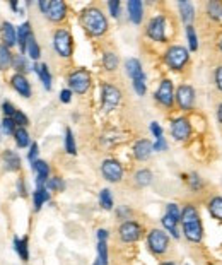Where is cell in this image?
<instances>
[{"label": "cell", "mask_w": 222, "mask_h": 265, "mask_svg": "<svg viewBox=\"0 0 222 265\" xmlns=\"http://www.w3.org/2000/svg\"><path fill=\"white\" fill-rule=\"evenodd\" d=\"M80 22H82V28L91 36H103L108 31V21L98 7H89V9L84 10L82 16H80Z\"/></svg>", "instance_id": "1"}, {"label": "cell", "mask_w": 222, "mask_h": 265, "mask_svg": "<svg viewBox=\"0 0 222 265\" xmlns=\"http://www.w3.org/2000/svg\"><path fill=\"white\" fill-rule=\"evenodd\" d=\"M188 60H190L188 50L181 47V45H173L164 53V62L173 70H183L186 67V64H188Z\"/></svg>", "instance_id": "2"}, {"label": "cell", "mask_w": 222, "mask_h": 265, "mask_svg": "<svg viewBox=\"0 0 222 265\" xmlns=\"http://www.w3.org/2000/svg\"><path fill=\"white\" fill-rule=\"evenodd\" d=\"M53 47L56 53L63 59H68L74 52V41H72V34L67 29H58L53 34Z\"/></svg>", "instance_id": "3"}, {"label": "cell", "mask_w": 222, "mask_h": 265, "mask_svg": "<svg viewBox=\"0 0 222 265\" xmlns=\"http://www.w3.org/2000/svg\"><path fill=\"white\" fill-rule=\"evenodd\" d=\"M147 245L154 255H164L169 248V238L163 229H152L147 236Z\"/></svg>", "instance_id": "4"}, {"label": "cell", "mask_w": 222, "mask_h": 265, "mask_svg": "<svg viewBox=\"0 0 222 265\" xmlns=\"http://www.w3.org/2000/svg\"><path fill=\"white\" fill-rule=\"evenodd\" d=\"M68 86H70V89L77 94L87 93V89H89V86H91V74L86 68H77V70H74L68 75Z\"/></svg>", "instance_id": "5"}, {"label": "cell", "mask_w": 222, "mask_h": 265, "mask_svg": "<svg viewBox=\"0 0 222 265\" xmlns=\"http://www.w3.org/2000/svg\"><path fill=\"white\" fill-rule=\"evenodd\" d=\"M118 233H120V238H121V241H123V243H135V241L140 240L144 229H142V226H140L139 222L125 221L123 224L120 226Z\"/></svg>", "instance_id": "6"}, {"label": "cell", "mask_w": 222, "mask_h": 265, "mask_svg": "<svg viewBox=\"0 0 222 265\" xmlns=\"http://www.w3.org/2000/svg\"><path fill=\"white\" fill-rule=\"evenodd\" d=\"M147 36L154 41L164 43L167 40L166 38V17L164 16H156L149 21L147 24Z\"/></svg>", "instance_id": "7"}, {"label": "cell", "mask_w": 222, "mask_h": 265, "mask_svg": "<svg viewBox=\"0 0 222 265\" xmlns=\"http://www.w3.org/2000/svg\"><path fill=\"white\" fill-rule=\"evenodd\" d=\"M174 98H176V93H174L173 82H171L169 79L161 80L158 91H156V99H158V101L164 106V108H171V106H173Z\"/></svg>", "instance_id": "8"}, {"label": "cell", "mask_w": 222, "mask_h": 265, "mask_svg": "<svg viewBox=\"0 0 222 265\" xmlns=\"http://www.w3.org/2000/svg\"><path fill=\"white\" fill-rule=\"evenodd\" d=\"M101 96H103V108L105 110H113L120 105L121 101V91L118 87L111 86V84H103L101 87Z\"/></svg>", "instance_id": "9"}, {"label": "cell", "mask_w": 222, "mask_h": 265, "mask_svg": "<svg viewBox=\"0 0 222 265\" xmlns=\"http://www.w3.org/2000/svg\"><path fill=\"white\" fill-rule=\"evenodd\" d=\"M176 103L183 111H190L195 105V91L193 87L188 84H181V86L176 89Z\"/></svg>", "instance_id": "10"}, {"label": "cell", "mask_w": 222, "mask_h": 265, "mask_svg": "<svg viewBox=\"0 0 222 265\" xmlns=\"http://www.w3.org/2000/svg\"><path fill=\"white\" fill-rule=\"evenodd\" d=\"M101 173L111 183H118L123 178V168H121V164L114 159H106L105 163L101 164Z\"/></svg>", "instance_id": "11"}, {"label": "cell", "mask_w": 222, "mask_h": 265, "mask_svg": "<svg viewBox=\"0 0 222 265\" xmlns=\"http://www.w3.org/2000/svg\"><path fill=\"white\" fill-rule=\"evenodd\" d=\"M171 135L179 142L188 140L191 135V125H190L188 118H185V117L176 118L173 124H171Z\"/></svg>", "instance_id": "12"}, {"label": "cell", "mask_w": 222, "mask_h": 265, "mask_svg": "<svg viewBox=\"0 0 222 265\" xmlns=\"http://www.w3.org/2000/svg\"><path fill=\"white\" fill-rule=\"evenodd\" d=\"M183 234L185 238L191 243H200L204 240V226H202V221H191L183 224Z\"/></svg>", "instance_id": "13"}, {"label": "cell", "mask_w": 222, "mask_h": 265, "mask_svg": "<svg viewBox=\"0 0 222 265\" xmlns=\"http://www.w3.org/2000/svg\"><path fill=\"white\" fill-rule=\"evenodd\" d=\"M65 14H67V5H65V2H62V0H53V2H50L48 12H47L50 21L60 22L65 17Z\"/></svg>", "instance_id": "14"}, {"label": "cell", "mask_w": 222, "mask_h": 265, "mask_svg": "<svg viewBox=\"0 0 222 265\" xmlns=\"http://www.w3.org/2000/svg\"><path fill=\"white\" fill-rule=\"evenodd\" d=\"M152 151H154V145L151 144L147 139H140L135 142V145H133V154L139 161H145L149 159L152 154Z\"/></svg>", "instance_id": "15"}, {"label": "cell", "mask_w": 222, "mask_h": 265, "mask_svg": "<svg viewBox=\"0 0 222 265\" xmlns=\"http://www.w3.org/2000/svg\"><path fill=\"white\" fill-rule=\"evenodd\" d=\"M127 9H128V17L133 24H140L144 17V5L140 0H128L127 3Z\"/></svg>", "instance_id": "16"}, {"label": "cell", "mask_w": 222, "mask_h": 265, "mask_svg": "<svg viewBox=\"0 0 222 265\" xmlns=\"http://www.w3.org/2000/svg\"><path fill=\"white\" fill-rule=\"evenodd\" d=\"M125 68H127V74L130 75L132 82L145 79L144 70H142V65H140V62L137 59H128L127 62H125Z\"/></svg>", "instance_id": "17"}, {"label": "cell", "mask_w": 222, "mask_h": 265, "mask_svg": "<svg viewBox=\"0 0 222 265\" xmlns=\"http://www.w3.org/2000/svg\"><path fill=\"white\" fill-rule=\"evenodd\" d=\"M12 87L21 96H24V98H29V96H31V86H29L28 79L22 74H16L12 77Z\"/></svg>", "instance_id": "18"}, {"label": "cell", "mask_w": 222, "mask_h": 265, "mask_svg": "<svg viewBox=\"0 0 222 265\" xmlns=\"http://www.w3.org/2000/svg\"><path fill=\"white\" fill-rule=\"evenodd\" d=\"M2 40L7 48L14 47L17 43V31L14 29V26L10 22H3L2 24Z\"/></svg>", "instance_id": "19"}, {"label": "cell", "mask_w": 222, "mask_h": 265, "mask_svg": "<svg viewBox=\"0 0 222 265\" xmlns=\"http://www.w3.org/2000/svg\"><path fill=\"white\" fill-rule=\"evenodd\" d=\"M178 9H179V14H181L183 22H185L186 26H191V22H193V19H195L193 3H191V2H186V0H183V2L178 3Z\"/></svg>", "instance_id": "20"}, {"label": "cell", "mask_w": 222, "mask_h": 265, "mask_svg": "<svg viewBox=\"0 0 222 265\" xmlns=\"http://www.w3.org/2000/svg\"><path fill=\"white\" fill-rule=\"evenodd\" d=\"M31 26H29V22H24V24L19 26L17 29V43L19 47H21L22 52H26V45H28L29 38H31Z\"/></svg>", "instance_id": "21"}, {"label": "cell", "mask_w": 222, "mask_h": 265, "mask_svg": "<svg viewBox=\"0 0 222 265\" xmlns=\"http://www.w3.org/2000/svg\"><path fill=\"white\" fill-rule=\"evenodd\" d=\"M200 219V214H198V209L193 205V203H186L181 210V224H186V222L191 221H198Z\"/></svg>", "instance_id": "22"}, {"label": "cell", "mask_w": 222, "mask_h": 265, "mask_svg": "<svg viewBox=\"0 0 222 265\" xmlns=\"http://www.w3.org/2000/svg\"><path fill=\"white\" fill-rule=\"evenodd\" d=\"M34 72L40 75L41 82H43L45 89H52V75H50V68L47 64H41V65H34Z\"/></svg>", "instance_id": "23"}, {"label": "cell", "mask_w": 222, "mask_h": 265, "mask_svg": "<svg viewBox=\"0 0 222 265\" xmlns=\"http://www.w3.org/2000/svg\"><path fill=\"white\" fill-rule=\"evenodd\" d=\"M207 207H209L210 216L222 222V197H219V195H217V197H212L209 200V205Z\"/></svg>", "instance_id": "24"}, {"label": "cell", "mask_w": 222, "mask_h": 265, "mask_svg": "<svg viewBox=\"0 0 222 265\" xmlns=\"http://www.w3.org/2000/svg\"><path fill=\"white\" fill-rule=\"evenodd\" d=\"M207 14L212 21H222V2L219 0H210L207 3Z\"/></svg>", "instance_id": "25"}, {"label": "cell", "mask_w": 222, "mask_h": 265, "mask_svg": "<svg viewBox=\"0 0 222 265\" xmlns=\"http://www.w3.org/2000/svg\"><path fill=\"white\" fill-rule=\"evenodd\" d=\"M3 163H5V168L9 171H16L19 170V166H21V159H19V156L14 151H5V154H3Z\"/></svg>", "instance_id": "26"}, {"label": "cell", "mask_w": 222, "mask_h": 265, "mask_svg": "<svg viewBox=\"0 0 222 265\" xmlns=\"http://www.w3.org/2000/svg\"><path fill=\"white\" fill-rule=\"evenodd\" d=\"M33 199H34V209L40 210L41 205H43L45 202L50 200L48 188H36V192L33 194Z\"/></svg>", "instance_id": "27"}, {"label": "cell", "mask_w": 222, "mask_h": 265, "mask_svg": "<svg viewBox=\"0 0 222 265\" xmlns=\"http://www.w3.org/2000/svg\"><path fill=\"white\" fill-rule=\"evenodd\" d=\"M14 245H16V252L19 253V257H21V259L24 260V262H28V260H29L28 238H22V240L16 238V240H14Z\"/></svg>", "instance_id": "28"}, {"label": "cell", "mask_w": 222, "mask_h": 265, "mask_svg": "<svg viewBox=\"0 0 222 265\" xmlns=\"http://www.w3.org/2000/svg\"><path fill=\"white\" fill-rule=\"evenodd\" d=\"M152 182V173L149 170H139L135 173V183L139 187H147Z\"/></svg>", "instance_id": "29"}, {"label": "cell", "mask_w": 222, "mask_h": 265, "mask_svg": "<svg viewBox=\"0 0 222 265\" xmlns=\"http://www.w3.org/2000/svg\"><path fill=\"white\" fill-rule=\"evenodd\" d=\"M99 203H101V207L106 210L113 209V197H111V192L108 188H103V190L99 192Z\"/></svg>", "instance_id": "30"}, {"label": "cell", "mask_w": 222, "mask_h": 265, "mask_svg": "<svg viewBox=\"0 0 222 265\" xmlns=\"http://www.w3.org/2000/svg\"><path fill=\"white\" fill-rule=\"evenodd\" d=\"M10 64H12V55H10L9 48L5 45H0V68L5 70V68H9Z\"/></svg>", "instance_id": "31"}, {"label": "cell", "mask_w": 222, "mask_h": 265, "mask_svg": "<svg viewBox=\"0 0 222 265\" xmlns=\"http://www.w3.org/2000/svg\"><path fill=\"white\" fill-rule=\"evenodd\" d=\"M163 226L166 228V231L171 234V236L174 238V240H178L179 238V233H178V222L173 221L171 217H167V216H164L163 217Z\"/></svg>", "instance_id": "32"}, {"label": "cell", "mask_w": 222, "mask_h": 265, "mask_svg": "<svg viewBox=\"0 0 222 265\" xmlns=\"http://www.w3.org/2000/svg\"><path fill=\"white\" fill-rule=\"evenodd\" d=\"M103 65H105L106 70H110V72L114 70V68L118 67V57L111 52H106L105 55H103Z\"/></svg>", "instance_id": "33"}, {"label": "cell", "mask_w": 222, "mask_h": 265, "mask_svg": "<svg viewBox=\"0 0 222 265\" xmlns=\"http://www.w3.org/2000/svg\"><path fill=\"white\" fill-rule=\"evenodd\" d=\"M14 135H16V144L19 147H26V145H29V133L24 127H19Z\"/></svg>", "instance_id": "34"}, {"label": "cell", "mask_w": 222, "mask_h": 265, "mask_svg": "<svg viewBox=\"0 0 222 265\" xmlns=\"http://www.w3.org/2000/svg\"><path fill=\"white\" fill-rule=\"evenodd\" d=\"M186 40H188V47L191 52H197L198 50V38L197 31H195L193 26H186Z\"/></svg>", "instance_id": "35"}, {"label": "cell", "mask_w": 222, "mask_h": 265, "mask_svg": "<svg viewBox=\"0 0 222 265\" xmlns=\"http://www.w3.org/2000/svg\"><path fill=\"white\" fill-rule=\"evenodd\" d=\"M65 149H67L68 154H75L77 152V145H75L74 133H72L70 129L65 130Z\"/></svg>", "instance_id": "36"}, {"label": "cell", "mask_w": 222, "mask_h": 265, "mask_svg": "<svg viewBox=\"0 0 222 265\" xmlns=\"http://www.w3.org/2000/svg\"><path fill=\"white\" fill-rule=\"evenodd\" d=\"M26 52H28V55L31 57L33 60H38V59H40L41 50H40V47H38V43H36V40H34V36L29 38L28 45H26Z\"/></svg>", "instance_id": "37"}, {"label": "cell", "mask_w": 222, "mask_h": 265, "mask_svg": "<svg viewBox=\"0 0 222 265\" xmlns=\"http://www.w3.org/2000/svg\"><path fill=\"white\" fill-rule=\"evenodd\" d=\"M33 170L36 171V175L38 176H41V178H47L48 180V175H50V166L45 161H34L33 163Z\"/></svg>", "instance_id": "38"}, {"label": "cell", "mask_w": 222, "mask_h": 265, "mask_svg": "<svg viewBox=\"0 0 222 265\" xmlns=\"http://www.w3.org/2000/svg\"><path fill=\"white\" fill-rule=\"evenodd\" d=\"M166 216L171 217L176 222H179L181 221V210H179V207L176 205V203H167L166 205Z\"/></svg>", "instance_id": "39"}, {"label": "cell", "mask_w": 222, "mask_h": 265, "mask_svg": "<svg viewBox=\"0 0 222 265\" xmlns=\"http://www.w3.org/2000/svg\"><path fill=\"white\" fill-rule=\"evenodd\" d=\"M98 255L99 262L103 265H108V245H106V241H98Z\"/></svg>", "instance_id": "40"}, {"label": "cell", "mask_w": 222, "mask_h": 265, "mask_svg": "<svg viewBox=\"0 0 222 265\" xmlns=\"http://www.w3.org/2000/svg\"><path fill=\"white\" fill-rule=\"evenodd\" d=\"M188 185L193 192H198L202 188V185H204V182H202V178L197 175V173H191L190 178H188Z\"/></svg>", "instance_id": "41"}, {"label": "cell", "mask_w": 222, "mask_h": 265, "mask_svg": "<svg viewBox=\"0 0 222 265\" xmlns=\"http://www.w3.org/2000/svg\"><path fill=\"white\" fill-rule=\"evenodd\" d=\"M63 182H62V178H58V176H55V178H50L48 180V183H47V188L48 190H63Z\"/></svg>", "instance_id": "42"}, {"label": "cell", "mask_w": 222, "mask_h": 265, "mask_svg": "<svg viewBox=\"0 0 222 265\" xmlns=\"http://www.w3.org/2000/svg\"><path fill=\"white\" fill-rule=\"evenodd\" d=\"M12 64H14V68H17V70H28V62L24 60V57L22 55H17L16 59L12 60Z\"/></svg>", "instance_id": "43"}, {"label": "cell", "mask_w": 222, "mask_h": 265, "mask_svg": "<svg viewBox=\"0 0 222 265\" xmlns=\"http://www.w3.org/2000/svg\"><path fill=\"white\" fill-rule=\"evenodd\" d=\"M108 9L113 17L120 16V0H110L108 2Z\"/></svg>", "instance_id": "44"}, {"label": "cell", "mask_w": 222, "mask_h": 265, "mask_svg": "<svg viewBox=\"0 0 222 265\" xmlns=\"http://www.w3.org/2000/svg\"><path fill=\"white\" fill-rule=\"evenodd\" d=\"M12 120L16 122L17 125H21V127H26V125L29 124L28 117H26V115L22 113V111H16V115H14V117H12Z\"/></svg>", "instance_id": "45"}, {"label": "cell", "mask_w": 222, "mask_h": 265, "mask_svg": "<svg viewBox=\"0 0 222 265\" xmlns=\"http://www.w3.org/2000/svg\"><path fill=\"white\" fill-rule=\"evenodd\" d=\"M2 127H3V130H5V133H16V130H14L16 122H14L12 118H3Z\"/></svg>", "instance_id": "46"}, {"label": "cell", "mask_w": 222, "mask_h": 265, "mask_svg": "<svg viewBox=\"0 0 222 265\" xmlns=\"http://www.w3.org/2000/svg\"><path fill=\"white\" fill-rule=\"evenodd\" d=\"M2 110H3V115H7V118L9 117H14L16 115V108L12 106V103H9V101H3L2 103Z\"/></svg>", "instance_id": "47"}, {"label": "cell", "mask_w": 222, "mask_h": 265, "mask_svg": "<svg viewBox=\"0 0 222 265\" xmlns=\"http://www.w3.org/2000/svg\"><path fill=\"white\" fill-rule=\"evenodd\" d=\"M151 132L154 133L156 140L163 139V129H161V125L158 124V122H152V124H151Z\"/></svg>", "instance_id": "48"}, {"label": "cell", "mask_w": 222, "mask_h": 265, "mask_svg": "<svg viewBox=\"0 0 222 265\" xmlns=\"http://www.w3.org/2000/svg\"><path fill=\"white\" fill-rule=\"evenodd\" d=\"M216 86L222 93V65H219V67L216 68Z\"/></svg>", "instance_id": "49"}, {"label": "cell", "mask_w": 222, "mask_h": 265, "mask_svg": "<svg viewBox=\"0 0 222 265\" xmlns=\"http://www.w3.org/2000/svg\"><path fill=\"white\" fill-rule=\"evenodd\" d=\"M36 157H38V144H36V142H33L31 151H29V154H28V159L31 161V163H34V161H38Z\"/></svg>", "instance_id": "50"}, {"label": "cell", "mask_w": 222, "mask_h": 265, "mask_svg": "<svg viewBox=\"0 0 222 265\" xmlns=\"http://www.w3.org/2000/svg\"><path fill=\"white\" fill-rule=\"evenodd\" d=\"M72 99V91L70 89H63L62 93H60V101L62 103H70Z\"/></svg>", "instance_id": "51"}, {"label": "cell", "mask_w": 222, "mask_h": 265, "mask_svg": "<svg viewBox=\"0 0 222 265\" xmlns=\"http://www.w3.org/2000/svg\"><path fill=\"white\" fill-rule=\"evenodd\" d=\"M166 149H167V144H166V140H164V137H163V139H158V140H156L154 151H166Z\"/></svg>", "instance_id": "52"}, {"label": "cell", "mask_w": 222, "mask_h": 265, "mask_svg": "<svg viewBox=\"0 0 222 265\" xmlns=\"http://www.w3.org/2000/svg\"><path fill=\"white\" fill-rule=\"evenodd\" d=\"M108 240V231L106 229H98V241H106Z\"/></svg>", "instance_id": "53"}, {"label": "cell", "mask_w": 222, "mask_h": 265, "mask_svg": "<svg viewBox=\"0 0 222 265\" xmlns=\"http://www.w3.org/2000/svg\"><path fill=\"white\" fill-rule=\"evenodd\" d=\"M48 7H50V2H45V0H41V2H40V9H41V12L47 14V12H48Z\"/></svg>", "instance_id": "54"}, {"label": "cell", "mask_w": 222, "mask_h": 265, "mask_svg": "<svg viewBox=\"0 0 222 265\" xmlns=\"http://www.w3.org/2000/svg\"><path fill=\"white\" fill-rule=\"evenodd\" d=\"M17 187H19V190H21V195H26V188H24V183H22V182H19V183H17Z\"/></svg>", "instance_id": "55"}, {"label": "cell", "mask_w": 222, "mask_h": 265, "mask_svg": "<svg viewBox=\"0 0 222 265\" xmlns=\"http://www.w3.org/2000/svg\"><path fill=\"white\" fill-rule=\"evenodd\" d=\"M217 118H219V122L222 124V103L219 105V108H217Z\"/></svg>", "instance_id": "56"}, {"label": "cell", "mask_w": 222, "mask_h": 265, "mask_svg": "<svg viewBox=\"0 0 222 265\" xmlns=\"http://www.w3.org/2000/svg\"><path fill=\"white\" fill-rule=\"evenodd\" d=\"M10 7H12L14 10H17V3H16V2H12V3H10Z\"/></svg>", "instance_id": "57"}, {"label": "cell", "mask_w": 222, "mask_h": 265, "mask_svg": "<svg viewBox=\"0 0 222 265\" xmlns=\"http://www.w3.org/2000/svg\"><path fill=\"white\" fill-rule=\"evenodd\" d=\"M161 265H174V262H163Z\"/></svg>", "instance_id": "58"}, {"label": "cell", "mask_w": 222, "mask_h": 265, "mask_svg": "<svg viewBox=\"0 0 222 265\" xmlns=\"http://www.w3.org/2000/svg\"><path fill=\"white\" fill-rule=\"evenodd\" d=\"M219 50H221V53H222V38H221V41H219Z\"/></svg>", "instance_id": "59"}, {"label": "cell", "mask_w": 222, "mask_h": 265, "mask_svg": "<svg viewBox=\"0 0 222 265\" xmlns=\"http://www.w3.org/2000/svg\"><path fill=\"white\" fill-rule=\"evenodd\" d=\"M94 265H103V264L99 262V260H96V262H94Z\"/></svg>", "instance_id": "60"}]
</instances>
